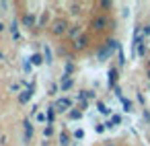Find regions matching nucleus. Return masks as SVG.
<instances>
[{
    "instance_id": "1",
    "label": "nucleus",
    "mask_w": 150,
    "mask_h": 146,
    "mask_svg": "<svg viewBox=\"0 0 150 146\" xmlns=\"http://www.w3.org/2000/svg\"><path fill=\"white\" fill-rule=\"evenodd\" d=\"M111 23H113V21H111L107 15H101V17H95V19L91 21V29L99 33V31H105V29H107V25L111 27Z\"/></svg>"
},
{
    "instance_id": "2",
    "label": "nucleus",
    "mask_w": 150,
    "mask_h": 146,
    "mask_svg": "<svg viewBox=\"0 0 150 146\" xmlns=\"http://www.w3.org/2000/svg\"><path fill=\"white\" fill-rule=\"evenodd\" d=\"M68 29H70V25H68V21H66V19H58V21H54V25H52V33H54V35H58V37L66 35V33H68Z\"/></svg>"
},
{
    "instance_id": "3",
    "label": "nucleus",
    "mask_w": 150,
    "mask_h": 146,
    "mask_svg": "<svg viewBox=\"0 0 150 146\" xmlns=\"http://www.w3.org/2000/svg\"><path fill=\"white\" fill-rule=\"evenodd\" d=\"M54 107H56L58 113H66V111L72 109V99H68V97H60V99L54 103Z\"/></svg>"
},
{
    "instance_id": "4",
    "label": "nucleus",
    "mask_w": 150,
    "mask_h": 146,
    "mask_svg": "<svg viewBox=\"0 0 150 146\" xmlns=\"http://www.w3.org/2000/svg\"><path fill=\"white\" fill-rule=\"evenodd\" d=\"M33 93H35V82H31V84H29V86H27V89L19 95V103H21V105H27V103L31 101Z\"/></svg>"
},
{
    "instance_id": "5",
    "label": "nucleus",
    "mask_w": 150,
    "mask_h": 146,
    "mask_svg": "<svg viewBox=\"0 0 150 146\" xmlns=\"http://www.w3.org/2000/svg\"><path fill=\"white\" fill-rule=\"evenodd\" d=\"M23 125H25V144H29L31 142V138H33V123H31V119H25L23 121Z\"/></svg>"
},
{
    "instance_id": "6",
    "label": "nucleus",
    "mask_w": 150,
    "mask_h": 146,
    "mask_svg": "<svg viewBox=\"0 0 150 146\" xmlns=\"http://www.w3.org/2000/svg\"><path fill=\"white\" fill-rule=\"evenodd\" d=\"M84 47H88V35L86 33H82L78 39H74V50H84Z\"/></svg>"
},
{
    "instance_id": "7",
    "label": "nucleus",
    "mask_w": 150,
    "mask_h": 146,
    "mask_svg": "<svg viewBox=\"0 0 150 146\" xmlns=\"http://www.w3.org/2000/svg\"><path fill=\"white\" fill-rule=\"evenodd\" d=\"M56 113H58V111H56V107H54V105H50V107L45 109V119H47V123H50V125H54V121H56Z\"/></svg>"
},
{
    "instance_id": "8",
    "label": "nucleus",
    "mask_w": 150,
    "mask_h": 146,
    "mask_svg": "<svg viewBox=\"0 0 150 146\" xmlns=\"http://www.w3.org/2000/svg\"><path fill=\"white\" fill-rule=\"evenodd\" d=\"M117 76H119L117 68H109V86H111V89L117 86Z\"/></svg>"
},
{
    "instance_id": "9",
    "label": "nucleus",
    "mask_w": 150,
    "mask_h": 146,
    "mask_svg": "<svg viewBox=\"0 0 150 146\" xmlns=\"http://www.w3.org/2000/svg\"><path fill=\"white\" fill-rule=\"evenodd\" d=\"M72 86H74V80H72L70 76H64V78H62V82H60V89L66 93V91H70Z\"/></svg>"
},
{
    "instance_id": "10",
    "label": "nucleus",
    "mask_w": 150,
    "mask_h": 146,
    "mask_svg": "<svg viewBox=\"0 0 150 146\" xmlns=\"http://www.w3.org/2000/svg\"><path fill=\"white\" fill-rule=\"evenodd\" d=\"M105 45H107V50H109L111 54H113V52H119V41H117V39H113V37H109Z\"/></svg>"
},
{
    "instance_id": "11",
    "label": "nucleus",
    "mask_w": 150,
    "mask_h": 146,
    "mask_svg": "<svg viewBox=\"0 0 150 146\" xmlns=\"http://www.w3.org/2000/svg\"><path fill=\"white\" fill-rule=\"evenodd\" d=\"M35 23H37V21H35V15H31V13H27V15L23 17V25H25V27H33Z\"/></svg>"
},
{
    "instance_id": "12",
    "label": "nucleus",
    "mask_w": 150,
    "mask_h": 146,
    "mask_svg": "<svg viewBox=\"0 0 150 146\" xmlns=\"http://www.w3.org/2000/svg\"><path fill=\"white\" fill-rule=\"evenodd\" d=\"M11 35H13V39H15V41H19V39H21V35H19V23H17V21H13V23H11Z\"/></svg>"
},
{
    "instance_id": "13",
    "label": "nucleus",
    "mask_w": 150,
    "mask_h": 146,
    "mask_svg": "<svg viewBox=\"0 0 150 146\" xmlns=\"http://www.w3.org/2000/svg\"><path fill=\"white\" fill-rule=\"evenodd\" d=\"M68 37H74V39H78L80 37V25H72L70 29H68V33H66Z\"/></svg>"
},
{
    "instance_id": "14",
    "label": "nucleus",
    "mask_w": 150,
    "mask_h": 146,
    "mask_svg": "<svg viewBox=\"0 0 150 146\" xmlns=\"http://www.w3.org/2000/svg\"><path fill=\"white\" fill-rule=\"evenodd\" d=\"M93 97H95V93H93V91H82V93H78V95H76V99H78V101H88V99H93Z\"/></svg>"
},
{
    "instance_id": "15",
    "label": "nucleus",
    "mask_w": 150,
    "mask_h": 146,
    "mask_svg": "<svg viewBox=\"0 0 150 146\" xmlns=\"http://www.w3.org/2000/svg\"><path fill=\"white\" fill-rule=\"evenodd\" d=\"M41 47H43V60H45L47 64H52L54 60H52V50H50V45H45V43H43Z\"/></svg>"
},
{
    "instance_id": "16",
    "label": "nucleus",
    "mask_w": 150,
    "mask_h": 146,
    "mask_svg": "<svg viewBox=\"0 0 150 146\" xmlns=\"http://www.w3.org/2000/svg\"><path fill=\"white\" fill-rule=\"evenodd\" d=\"M29 62H31L33 66H39V64H43L45 60H43V56H41V54H33V56L29 58Z\"/></svg>"
},
{
    "instance_id": "17",
    "label": "nucleus",
    "mask_w": 150,
    "mask_h": 146,
    "mask_svg": "<svg viewBox=\"0 0 150 146\" xmlns=\"http://www.w3.org/2000/svg\"><path fill=\"white\" fill-rule=\"evenodd\" d=\"M74 70H76L74 62H66V66H64V76H72V74H74Z\"/></svg>"
},
{
    "instance_id": "18",
    "label": "nucleus",
    "mask_w": 150,
    "mask_h": 146,
    "mask_svg": "<svg viewBox=\"0 0 150 146\" xmlns=\"http://www.w3.org/2000/svg\"><path fill=\"white\" fill-rule=\"evenodd\" d=\"M80 117H82V111H80V109H70V111H68V119L76 121V119H80Z\"/></svg>"
},
{
    "instance_id": "19",
    "label": "nucleus",
    "mask_w": 150,
    "mask_h": 146,
    "mask_svg": "<svg viewBox=\"0 0 150 146\" xmlns=\"http://www.w3.org/2000/svg\"><path fill=\"white\" fill-rule=\"evenodd\" d=\"M97 109H99L103 115H111V109H109V107H107L103 101H97Z\"/></svg>"
},
{
    "instance_id": "20",
    "label": "nucleus",
    "mask_w": 150,
    "mask_h": 146,
    "mask_svg": "<svg viewBox=\"0 0 150 146\" xmlns=\"http://www.w3.org/2000/svg\"><path fill=\"white\" fill-rule=\"evenodd\" d=\"M68 144H70V134L64 130V132L60 134V146H68Z\"/></svg>"
},
{
    "instance_id": "21",
    "label": "nucleus",
    "mask_w": 150,
    "mask_h": 146,
    "mask_svg": "<svg viewBox=\"0 0 150 146\" xmlns=\"http://www.w3.org/2000/svg\"><path fill=\"white\" fill-rule=\"evenodd\" d=\"M121 123V115H111V121L109 123H105L107 128H115V125H119Z\"/></svg>"
},
{
    "instance_id": "22",
    "label": "nucleus",
    "mask_w": 150,
    "mask_h": 146,
    "mask_svg": "<svg viewBox=\"0 0 150 146\" xmlns=\"http://www.w3.org/2000/svg\"><path fill=\"white\" fill-rule=\"evenodd\" d=\"M109 56H111V52L107 50V45H101V50H99V58H101V60H107Z\"/></svg>"
},
{
    "instance_id": "23",
    "label": "nucleus",
    "mask_w": 150,
    "mask_h": 146,
    "mask_svg": "<svg viewBox=\"0 0 150 146\" xmlns=\"http://www.w3.org/2000/svg\"><path fill=\"white\" fill-rule=\"evenodd\" d=\"M54 132H56V130H54V125H50V123H47V125L43 128V138H45V140H47V138H52V136H54Z\"/></svg>"
},
{
    "instance_id": "24",
    "label": "nucleus",
    "mask_w": 150,
    "mask_h": 146,
    "mask_svg": "<svg viewBox=\"0 0 150 146\" xmlns=\"http://www.w3.org/2000/svg\"><path fill=\"white\" fill-rule=\"evenodd\" d=\"M138 56H146V41H142V43H138Z\"/></svg>"
},
{
    "instance_id": "25",
    "label": "nucleus",
    "mask_w": 150,
    "mask_h": 146,
    "mask_svg": "<svg viewBox=\"0 0 150 146\" xmlns=\"http://www.w3.org/2000/svg\"><path fill=\"white\" fill-rule=\"evenodd\" d=\"M119 101H121V105H123V111H132V103H129L125 97H121Z\"/></svg>"
},
{
    "instance_id": "26",
    "label": "nucleus",
    "mask_w": 150,
    "mask_h": 146,
    "mask_svg": "<svg viewBox=\"0 0 150 146\" xmlns=\"http://www.w3.org/2000/svg\"><path fill=\"white\" fill-rule=\"evenodd\" d=\"M47 17H50V13H47V11H45V13H43V15H41V19H39V23H37V27H43V25H45V23H47Z\"/></svg>"
},
{
    "instance_id": "27",
    "label": "nucleus",
    "mask_w": 150,
    "mask_h": 146,
    "mask_svg": "<svg viewBox=\"0 0 150 146\" xmlns=\"http://www.w3.org/2000/svg\"><path fill=\"white\" fill-rule=\"evenodd\" d=\"M105 128H107L105 123H97V125H95V132H97V134H103V132H105Z\"/></svg>"
},
{
    "instance_id": "28",
    "label": "nucleus",
    "mask_w": 150,
    "mask_h": 146,
    "mask_svg": "<svg viewBox=\"0 0 150 146\" xmlns=\"http://www.w3.org/2000/svg\"><path fill=\"white\" fill-rule=\"evenodd\" d=\"M70 9H72V15H78V13H80V4H76V2L70 4Z\"/></svg>"
},
{
    "instance_id": "29",
    "label": "nucleus",
    "mask_w": 150,
    "mask_h": 146,
    "mask_svg": "<svg viewBox=\"0 0 150 146\" xmlns=\"http://www.w3.org/2000/svg\"><path fill=\"white\" fill-rule=\"evenodd\" d=\"M117 58H119V60H117V64H119V66H123V64H125V58H123V52H121V50H119V56H117Z\"/></svg>"
},
{
    "instance_id": "30",
    "label": "nucleus",
    "mask_w": 150,
    "mask_h": 146,
    "mask_svg": "<svg viewBox=\"0 0 150 146\" xmlns=\"http://www.w3.org/2000/svg\"><path fill=\"white\" fill-rule=\"evenodd\" d=\"M56 91H58V84H54V82H52V84H50V89H47V93H50V95H56Z\"/></svg>"
},
{
    "instance_id": "31",
    "label": "nucleus",
    "mask_w": 150,
    "mask_h": 146,
    "mask_svg": "<svg viewBox=\"0 0 150 146\" xmlns=\"http://www.w3.org/2000/svg\"><path fill=\"white\" fill-rule=\"evenodd\" d=\"M142 117H144V121H148V123H150V111H148V109H144Z\"/></svg>"
},
{
    "instance_id": "32",
    "label": "nucleus",
    "mask_w": 150,
    "mask_h": 146,
    "mask_svg": "<svg viewBox=\"0 0 150 146\" xmlns=\"http://www.w3.org/2000/svg\"><path fill=\"white\" fill-rule=\"evenodd\" d=\"M150 35V25H146L144 29H142V37H148Z\"/></svg>"
},
{
    "instance_id": "33",
    "label": "nucleus",
    "mask_w": 150,
    "mask_h": 146,
    "mask_svg": "<svg viewBox=\"0 0 150 146\" xmlns=\"http://www.w3.org/2000/svg\"><path fill=\"white\" fill-rule=\"evenodd\" d=\"M99 6H101V9H111L113 4H111V2H107V0H105V2H99Z\"/></svg>"
},
{
    "instance_id": "34",
    "label": "nucleus",
    "mask_w": 150,
    "mask_h": 146,
    "mask_svg": "<svg viewBox=\"0 0 150 146\" xmlns=\"http://www.w3.org/2000/svg\"><path fill=\"white\" fill-rule=\"evenodd\" d=\"M23 68H25V72H29V70H31V62H29V60H25V64H23Z\"/></svg>"
},
{
    "instance_id": "35",
    "label": "nucleus",
    "mask_w": 150,
    "mask_h": 146,
    "mask_svg": "<svg viewBox=\"0 0 150 146\" xmlns=\"http://www.w3.org/2000/svg\"><path fill=\"white\" fill-rule=\"evenodd\" d=\"M74 138H84V132H82V130H76V132H74Z\"/></svg>"
},
{
    "instance_id": "36",
    "label": "nucleus",
    "mask_w": 150,
    "mask_h": 146,
    "mask_svg": "<svg viewBox=\"0 0 150 146\" xmlns=\"http://www.w3.org/2000/svg\"><path fill=\"white\" fill-rule=\"evenodd\" d=\"M37 121H45V115L43 113H37Z\"/></svg>"
},
{
    "instance_id": "37",
    "label": "nucleus",
    "mask_w": 150,
    "mask_h": 146,
    "mask_svg": "<svg viewBox=\"0 0 150 146\" xmlns=\"http://www.w3.org/2000/svg\"><path fill=\"white\" fill-rule=\"evenodd\" d=\"M146 74H148V78H150V62H148V66H146Z\"/></svg>"
},
{
    "instance_id": "38",
    "label": "nucleus",
    "mask_w": 150,
    "mask_h": 146,
    "mask_svg": "<svg viewBox=\"0 0 150 146\" xmlns=\"http://www.w3.org/2000/svg\"><path fill=\"white\" fill-rule=\"evenodd\" d=\"M4 31V23H0V33H2Z\"/></svg>"
},
{
    "instance_id": "39",
    "label": "nucleus",
    "mask_w": 150,
    "mask_h": 146,
    "mask_svg": "<svg viewBox=\"0 0 150 146\" xmlns=\"http://www.w3.org/2000/svg\"><path fill=\"white\" fill-rule=\"evenodd\" d=\"M0 60H4V54H2V52H0Z\"/></svg>"
},
{
    "instance_id": "40",
    "label": "nucleus",
    "mask_w": 150,
    "mask_h": 146,
    "mask_svg": "<svg viewBox=\"0 0 150 146\" xmlns=\"http://www.w3.org/2000/svg\"><path fill=\"white\" fill-rule=\"evenodd\" d=\"M107 146H115V144H107Z\"/></svg>"
}]
</instances>
